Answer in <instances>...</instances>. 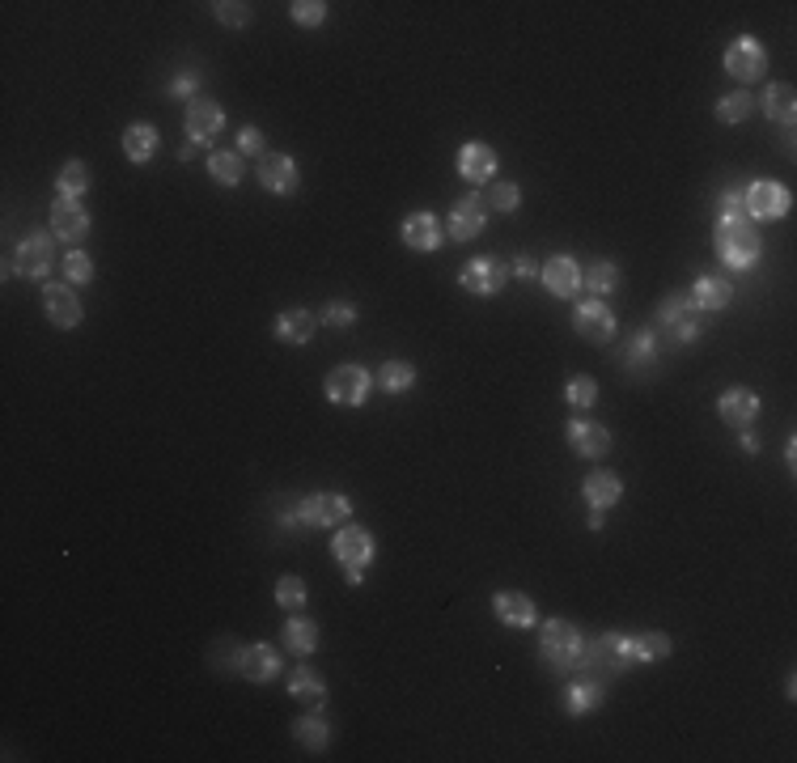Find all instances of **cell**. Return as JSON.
Returning <instances> with one entry per match:
<instances>
[{
    "mask_svg": "<svg viewBox=\"0 0 797 763\" xmlns=\"http://www.w3.org/2000/svg\"><path fill=\"white\" fill-rule=\"evenodd\" d=\"M713 246H717V259L734 272H747L759 263L764 255V242H759V229L751 217H738V221H717L713 229Z\"/></svg>",
    "mask_w": 797,
    "mask_h": 763,
    "instance_id": "1",
    "label": "cell"
},
{
    "mask_svg": "<svg viewBox=\"0 0 797 763\" xmlns=\"http://www.w3.org/2000/svg\"><path fill=\"white\" fill-rule=\"evenodd\" d=\"M658 327L670 335V340L692 344V340H700V335H704L708 318L692 301V293H670V297H662V306H658Z\"/></svg>",
    "mask_w": 797,
    "mask_h": 763,
    "instance_id": "2",
    "label": "cell"
},
{
    "mask_svg": "<svg viewBox=\"0 0 797 763\" xmlns=\"http://www.w3.org/2000/svg\"><path fill=\"white\" fill-rule=\"evenodd\" d=\"M581 645H586V636H581V632H577V624H569V619H547V624L539 628L543 662L552 666V670H569V666H577Z\"/></svg>",
    "mask_w": 797,
    "mask_h": 763,
    "instance_id": "3",
    "label": "cell"
},
{
    "mask_svg": "<svg viewBox=\"0 0 797 763\" xmlns=\"http://www.w3.org/2000/svg\"><path fill=\"white\" fill-rule=\"evenodd\" d=\"M331 552H335V560L344 564L348 585H361L365 569L374 564V535L361 530V526H340V530H335V539H331Z\"/></svg>",
    "mask_w": 797,
    "mask_h": 763,
    "instance_id": "4",
    "label": "cell"
},
{
    "mask_svg": "<svg viewBox=\"0 0 797 763\" xmlns=\"http://www.w3.org/2000/svg\"><path fill=\"white\" fill-rule=\"evenodd\" d=\"M374 382L378 378L369 374L365 365H335L327 374V382H323V395L331 403H340V407H361L369 399V390H374Z\"/></svg>",
    "mask_w": 797,
    "mask_h": 763,
    "instance_id": "5",
    "label": "cell"
},
{
    "mask_svg": "<svg viewBox=\"0 0 797 763\" xmlns=\"http://www.w3.org/2000/svg\"><path fill=\"white\" fill-rule=\"evenodd\" d=\"M348 518H352V505L340 492H314L297 505V522L310 530H331V526L340 530V526H348Z\"/></svg>",
    "mask_w": 797,
    "mask_h": 763,
    "instance_id": "6",
    "label": "cell"
},
{
    "mask_svg": "<svg viewBox=\"0 0 797 763\" xmlns=\"http://www.w3.org/2000/svg\"><path fill=\"white\" fill-rule=\"evenodd\" d=\"M742 204H747L751 221H781V217H789L793 195H789V187L772 183V179H755L747 191H742Z\"/></svg>",
    "mask_w": 797,
    "mask_h": 763,
    "instance_id": "7",
    "label": "cell"
},
{
    "mask_svg": "<svg viewBox=\"0 0 797 763\" xmlns=\"http://www.w3.org/2000/svg\"><path fill=\"white\" fill-rule=\"evenodd\" d=\"M505 280H509V268L497 255H475V259L463 263V272H458V285H463L467 293H480V297L501 293Z\"/></svg>",
    "mask_w": 797,
    "mask_h": 763,
    "instance_id": "8",
    "label": "cell"
},
{
    "mask_svg": "<svg viewBox=\"0 0 797 763\" xmlns=\"http://www.w3.org/2000/svg\"><path fill=\"white\" fill-rule=\"evenodd\" d=\"M725 73L738 81H759L768 73V51L759 47V39H751V34H738V39L725 47Z\"/></svg>",
    "mask_w": 797,
    "mask_h": 763,
    "instance_id": "9",
    "label": "cell"
},
{
    "mask_svg": "<svg viewBox=\"0 0 797 763\" xmlns=\"http://www.w3.org/2000/svg\"><path fill=\"white\" fill-rule=\"evenodd\" d=\"M17 268L30 280H47L51 268H56V234H26L17 242Z\"/></svg>",
    "mask_w": 797,
    "mask_h": 763,
    "instance_id": "10",
    "label": "cell"
},
{
    "mask_svg": "<svg viewBox=\"0 0 797 763\" xmlns=\"http://www.w3.org/2000/svg\"><path fill=\"white\" fill-rule=\"evenodd\" d=\"M573 327H577L581 340H590V344H611L615 340V314H611L607 301H598V297L581 301L577 314H573Z\"/></svg>",
    "mask_w": 797,
    "mask_h": 763,
    "instance_id": "11",
    "label": "cell"
},
{
    "mask_svg": "<svg viewBox=\"0 0 797 763\" xmlns=\"http://www.w3.org/2000/svg\"><path fill=\"white\" fill-rule=\"evenodd\" d=\"M183 128H187V136H191V145H208V140H212V136H221V128H225V111H221V102H212V98L187 102Z\"/></svg>",
    "mask_w": 797,
    "mask_h": 763,
    "instance_id": "12",
    "label": "cell"
},
{
    "mask_svg": "<svg viewBox=\"0 0 797 763\" xmlns=\"http://www.w3.org/2000/svg\"><path fill=\"white\" fill-rule=\"evenodd\" d=\"M259 183L272 195H297L301 179H297V162L289 153H263L259 157Z\"/></svg>",
    "mask_w": 797,
    "mask_h": 763,
    "instance_id": "13",
    "label": "cell"
},
{
    "mask_svg": "<svg viewBox=\"0 0 797 763\" xmlns=\"http://www.w3.org/2000/svg\"><path fill=\"white\" fill-rule=\"evenodd\" d=\"M51 234L60 242H85V234H90V212L81 208V200L56 195V204H51Z\"/></svg>",
    "mask_w": 797,
    "mask_h": 763,
    "instance_id": "14",
    "label": "cell"
},
{
    "mask_svg": "<svg viewBox=\"0 0 797 763\" xmlns=\"http://www.w3.org/2000/svg\"><path fill=\"white\" fill-rule=\"evenodd\" d=\"M488 204H484V195H463V200H454V208H450V238L454 242H471V238H480L484 234V212Z\"/></svg>",
    "mask_w": 797,
    "mask_h": 763,
    "instance_id": "15",
    "label": "cell"
},
{
    "mask_svg": "<svg viewBox=\"0 0 797 763\" xmlns=\"http://www.w3.org/2000/svg\"><path fill=\"white\" fill-rule=\"evenodd\" d=\"M43 310L51 318V327L73 331L81 323V301L68 285H43Z\"/></svg>",
    "mask_w": 797,
    "mask_h": 763,
    "instance_id": "16",
    "label": "cell"
},
{
    "mask_svg": "<svg viewBox=\"0 0 797 763\" xmlns=\"http://www.w3.org/2000/svg\"><path fill=\"white\" fill-rule=\"evenodd\" d=\"M539 276H543V285L552 297H577L581 293V268H577L573 255H552L543 263Z\"/></svg>",
    "mask_w": 797,
    "mask_h": 763,
    "instance_id": "17",
    "label": "cell"
},
{
    "mask_svg": "<svg viewBox=\"0 0 797 763\" xmlns=\"http://www.w3.org/2000/svg\"><path fill=\"white\" fill-rule=\"evenodd\" d=\"M717 416L730 424V429H751L755 416H759V395L755 390H725V395L717 399Z\"/></svg>",
    "mask_w": 797,
    "mask_h": 763,
    "instance_id": "18",
    "label": "cell"
},
{
    "mask_svg": "<svg viewBox=\"0 0 797 763\" xmlns=\"http://www.w3.org/2000/svg\"><path fill=\"white\" fill-rule=\"evenodd\" d=\"M238 674L246 683H268L280 674V653L272 645H246L238 653Z\"/></svg>",
    "mask_w": 797,
    "mask_h": 763,
    "instance_id": "19",
    "label": "cell"
},
{
    "mask_svg": "<svg viewBox=\"0 0 797 763\" xmlns=\"http://www.w3.org/2000/svg\"><path fill=\"white\" fill-rule=\"evenodd\" d=\"M458 174H463L467 183H492V174H497V153H492L484 140H467L463 153H458Z\"/></svg>",
    "mask_w": 797,
    "mask_h": 763,
    "instance_id": "20",
    "label": "cell"
},
{
    "mask_svg": "<svg viewBox=\"0 0 797 763\" xmlns=\"http://www.w3.org/2000/svg\"><path fill=\"white\" fill-rule=\"evenodd\" d=\"M314 331H318V318H314L310 310L293 306V310H280V314H276V340H280V344L301 348V344L314 340Z\"/></svg>",
    "mask_w": 797,
    "mask_h": 763,
    "instance_id": "21",
    "label": "cell"
},
{
    "mask_svg": "<svg viewBox=\"0 0 797 763\" xmlns=\"http://www.w3.org/2000/svg\"><path fill=\"white\" fill-rule=\"evenodd\" d=\"M492 611H497V619L505 628H535L539 624L535 602H530L526 594H518V590H505V594L492 598Z\"/></svg>",
    "mask_w": 797,
    "mask_h": 763,
    "instance_id": "22",
    "label": "cell"
},
{
    "mask_svg": "<svg viewBox=\"0 0 797 763\" xmlns=\"http://www.w3.org/2000/svg\"><path fill=\"white\" fill-rule=\"evenodd\" d=\"M569 446L581 458H602L611 450V433L602 429V424H594V420H573L569 424Z\"/></svg>",
    "mask_w": 797,
    "mask_h": 763,
    "instance_id": "23",
    "label": "cell"
},
{
    "mask_svg": "<svg viewBox=\"0 0 797 763\" xmlns=\"http://www.w3.org/2000/svg\"><path fill=\"white\" fill-rule=\"evenodd\" d=\"M675 340L662 331V327H645V331H636L632 335V352H628V365H636V369H653L658 365V357H662V348H670Z\"/></svg>",
    "mask_w": 797,
    "mask_h": 763,
    "instance_id": "24",
    "label": "cell"
},
{
    "mask_svg": "<svg viewBox=\"0 0 797 763\" xmlns=\"http://www.w3.org/2000/svg\"><path fill=\"white\" fill-rule=\"evenodd\" d=\"M581 496H586L590 509H611L624 496V484H619L615 471H590L586 484H581Z\"/></svg>",
    "mask_w": 797,
    "mask_h": 763,
    "instance_id": "25",
    "label": "cell"
},
{
    "mask_svg": "<svg viewBox=\"0 0 797 763\" xmlns=\"http://www.w3.org/2000/svg\"><path fill=\"white\" fill-rule=\"evenodd\" d=\"M157 145H162V136H157L153 123H128V128H123V153H128L132 166H145L157 153Z\"/></svg>",
    "mask_w": 797,
    "mask_h": 763,
    "instance_id": "26",
    "label": "cell"
},
{
    "mask_svg": "<svg viewBox=\"0 0 797 763\" xmlns=\"http://www.w3.org/2000/svg\"><path fill=\"white\" fill-rule=\"evenodd\" d=\"M624 653L628 662H658V658H670L675 653V641H670L666 632H645V636H624Z\"/></svg>",
    "mask_w": 797,
    "mask_h": 763,
    "instance_id": "27",
    "label": "cell"
},
{
    "mask_svg": "<svg viewBox=\"0 0 797 763\" xmlns=\"http://www.w3.org/2000/svg\"><path fill=\"white\" fill-rule=\"evenodd\" d=\"M602 700H607V687H602L598 679H577V683H569V691H564V708H569V717L594 713V708H602Z\"/></svg>",
    "mask_w": 797,
    "mask_h": 763,
    "instance_id": "28",
    "label": "cell"
},
{
    "mask_svg": "<svg viewBox=\"0 0 797 763\" xmlns=\"http://www.w3.org/2000/svg\"><path fill=\"white\" fill-rule=\"evenodd\" d=\"M403 242L412 246V251H437L441 246V225L433 212H416V217L403 221Z\"/></svg>",
    "mask_w": 797,
    "mask_h": 763,
    "instance_id": "29",
    "label": "cell"
},
{
    "mask_svg": "<svg viewBox=\"0 0 797 763\" xmlns=\"http://www.w3.org/2000/svg\"><path fill=\"white\" fill-rule=\"evenodd\" d=\"M692 301L704 314L708 310H725L734 301V285H730V280H721V276H700L696 289H692Z\"/></svg>",
    "mask_w": 797,
    "mask_h": 763,
    "instance_id": "30",
    "label": "cell"
},
{
    "mask_svg": "<svg viewBox=\"0 0 797 763\" xmlns=\"http://www.w3.org/2000/svg\"><path fill=\"white\" fill-rule=\"evenodd\" d=\"M289 696L293 700H306V704H323L327 700V683H323V674L318 670H310V666H297L293 674H289Z\"/></svg>",
    "mask_w": 797,
    "mask_h": 763,
    "instance_id": "31",
    "label": "cell"
},
{
    "mask_svg": "<svg viewBox=\"0 0 797 763\" xmlns=\"http://www.w3.org/2000/svg\"><path fill=\"white\" fill-rule=\"evenodd\" d=\"M293 738L301 742L306 751H327V742H331V721L327 717H318V713H310V717H297L293 721Z\"/></svg>",
    "mask_w": 797,
    "mask_h": 763,
    "instance_id": "32",
    "label": "cell"
},
{
    "mask_svg": "<svg viewBox=\"0 0 797 763\" xmlns=\"http://www.w3.org/2000/svg\"><path fill=\"white\" fill-rule=\"evenodd\" d=\"M280 641H285L289 653H314L318 649V624L314 619H301L293 611V619H285V632H280Z\"/></svg>",
    "mask_w": 797,
    "mask_h": 763,
    "instance_id": "33",
    "label": "cell"
},
{
    "mask_svg": "<svg viewBox=\"0 0 797 763\" xmlns=\"http://www.w3.org/2000/svg\"><path fill=\"white\" fill-rule=\"evenodd\" d=\"M764 115L781 123L785 132L793 128V115H797V94H793V85H772V90L764 94Z\"/></svg>",
    "mask_w": 797,
    "mask_h": 763,
    "instance_id": "34",
    "label": "cell"
},
{
    "mask_svg": "<svg viewBox=\"0 0 797 763\" xmlns=\"http://www.w3.org/2000/svg\"><path fill=\"white\" fill-rule=\"evenodd\" d=\"M615 285H619V268L611 259H598V263H590V268L581 272V289H586L590 297H598V301L607 297Z\"/></svg>",
    "mask_w": 797,
    "mask_h": 763,
    "instance_id": "35",
    "label": "cell"
},
{
    "mask_svg": "<svg viewBox=\"0 0 797 763\" xmlns=\"http://www.w3.org/2000/svg\"><path fill=\"white\" fill-rule=\"evenodd\" d=\"M90 191V166L85 162H64L60 166V179H56V195H64V200H81V195Z\"/></svg>",
    "mask_w": 797,
    "mask_h": 763,
    "instance_id": "36",
    "label": "cell"
},
{
    "mask_svg": "<svg viewBox=\"0 0 797 763\" xmlns=\"http://www.w3.org/2000/svg\"><path fill=\"white\" fill-rule=\"evenodd\" d=\"M378 382H382L386 395H407V390L416 386V369L407 365V361H386L378 369Z\"/></svg>",
    "mask_w": 797,
    "mask_h": 763,
    "instance_id": "37",
    "label": "cell"
},
{
    "mask_svg": "<svg viewBox=\"0 0 797 763\" xmlns=\"http://www.w3.org/2000/svg\"><path fill=\"white\" fill-rule=\"evenodd\" d=\"M208 174H212V179H217L221 187H238V183H242V153H229V149L212 153V157H208Z\"/></svg>",
    "mask_w": 797,
    "mask_h": 763,
    "instance_id": "38",
    "label": "cell"
},
{
    "mask_svg": "<svg viewBox=\"0 0 797 763\" xmlns=\"http://www.w3.org/2000/svg\"><path fill=\"white\" fill-rule=\"evenodd\" d=\"M564 403L577 407V412H590V407L598 403V382L590 374H573L569 382H564Z\"/></svg>",
    "mask_w": 797,
    "mask_h": 763,
    "instance_id": "39",
    "label": "cell"
},
{
    "mask_svg": "<svg viewBox=\"0 0 797 763\" xmlns=\"http://www.w3.org/2000/svg\"><path fill=\"white\" fill-rule=\"evenodd\" d=\"M751 111H755V98H751L747 90L725 94V98L717 102V119H721V123H730V128H734V123H742V119H747Z\"/></svg>",
    "mask_w": 797,
    "mask_h": 763,
    "instance_id": "40",
    "label": "cell"
},
{
    "mask_svg": "<svg viewBox=\"0 0 797 763\" xmlns=\"http://www.w3.org/2000/svg\"><path fill=\"white\" fill-rule=\"evenodd\" d=\"M484 204H488V208H497V212H518V204H522V191H518V183L497 179V183H488Z\"/></svg>",
    "mask_w": 797,
    "mask_h": 763,
    "instance_id": "41",
    "label": "cell"
},
{
    "mask_svg": "<svg viewBox=\"0 0 797 763\" xmlns=\"http://www.w3.org/2000/svg\"><path fill=\"white\" fill-rule=\"evenodd\" d=\"M276 602H280L285 611H301V607H306V581L293 577V573H285V577L276 581Z\"/></svg>",
    "mask_w": 797,
    "mask_h": 763,
    "instance_id": "42",
    "label": "cell"
},
{
    "mask_svg": "<svg viewBox=\"0 0 797 763\" xmlns=\"http://www.w3.org/2000/svg\"><path fill=\"white\" fill-rule=\"evenodd\" d=\"M289 13H293V22L306 26V30H314V26L327 22V5H323V0H293Z\"/></svg>",
    "mask_w": 797,
    "mask_h": 763,
    "instance_id": "43",
    "label": "cell"
},
{
    "mask_svg": "<svg viewBox=\"0 0 797 763\" xmlns=\"http://www.w3.org/2000/svg\"><path fill=\"white\" fill-rule=\"evenodd\" d=\"M64 276L73 280V285H90V280H94V259L85 251H68L64 255Z\"/></svg>",
    "mask_w": 797,
    "mask_h": 763,
    "instance_id": "44",
    "label": "cell"
},
{
    "mask_svg": "<svg viewBox=\"0 0 797 763\" xmlns=\"http://www.w3.org/2000/svg\"><path fill=\"white\" fill-rule=\"evenodd\" d=\"M212 13H217L221 26H234V30L251 22V5H242V0H217V5H212Z\"/></svg>",
    "mask_w": 797,
    "mask_h": 763,
    "instance_id": "45",
    "label": "cell"
},
{
    "mask_svg": "<svg viewBox=\"0 0 797 763\" xmlns=\"http://www.w3.org/2000/svg\"><path fill=\"white\" fill-rule=\"evenodd\" d=\"M323 323L327 327H352V323H357V306H352V301H327Z\"/></svg>",
    "mask_w": 797,
    "mask_h": 763,
    "instance_id": "46",
    "label": "cell"
},
{
    "mask_svg": "<svg viewBox=\"0 0 797 763\" xmlns=\"http://www.w3.org/2000/svg\"><path fill=\"white\" fill-rule=\"evenodd\" d=\"M263 145H268V140H263V132L255 128V123H246V128L238 132V153H251V157L259 153L263 157Z\"/></svg>",
    "mask_w": 797,
    "mask_h": 763,
    "instance_id": "47",
    "label": "cell"
},
{
    "mask_svg": "<svg viewBox=\"0 0 797 763\" xmlns=\"http://www.w3.org/2000/svg\"><path fill=\"white\" fill-rule=\"evenodd\" d=\"M738 217H747V204H742L738 191H725V195H721V217H717V221H738Z\"/></svg>",
    "mask_w": 797,
    "mask_h": 763,
    "instance_id": "48",
    "label": "cell"
},
{
    "mask_svg": "<svg viewBox=\"0 0 797 763\" xmlns=\"http://www.w3.org/2000/svg\"><path fill=\"white\" fill-rule=\"evenodd\" d=\"M170 98H187V102H196V73H179L170 81V90H166Z\"/></svg>",
    "mask_w": 797,
    "mask_h": 763,
    "instance_id": "49",
    "label": "cell"
},
{
    "mask_svg": "<svg viewBox=\"0 0 797 763\" xmlns=\"http://www.w3.org/2000/svg\"><path fill=\"white\" fill-rule=\"evenodd\" d=\"M513 272H518V276H535V259L518 255V259H513Z\"/></svg>",
    "mask_w": 797,
    "mask_h": 763,
    "instance_id": "50",
    "label": "cell"
},
{
    "mask_svg": "<svg viewBox=\"0 0 797 763\" xmlns=\"http://www.w3.org/2000/svg\"><path fill=\"white\" fill-rule=\"evenodd\" d=\"M742 450H747V454H759V437H755L751 429H742Z\"/></svg>",
    "mask_w": 797,
    "mask_h": 763,
    "instance_id": "51",
    "label": "cell"
},
{
    "mask_svg": "<svg viewBox=\"0 0 797 763\" xmlns=\"http://www.w3.org/2000/svg\"><path fill=\"white\" fill-rule=\"evenodd\" d=\"M793 450H797V441L789 437V441H785V463H789V471L797 467V454H793Z\"/></svg>",
    "mask_w": 797,
    "mask_h": 763,
    "instance_id": "52",
    "label": "cell"
},
{
    "mask_svg": "<svg viewBox=\"0 0 797 763\" xmlns=\"http://www.w3.org/2000/svg\"><path fill=\"white\" fill-rule=\"evenodd\" d=\"M602 513H607V509H590V530H602V522H607Z\"/></svg>",
    "mask_w": 797,
    "mask_h": 763,
    "instance_id": "53",
    "label": "cell"
},
{
    "mask_svg": "<svg viewBox=\"0 0 797 763\" xmlns=\"http://www.w3.org/2000/svg\"><path fill=\"white\" fill-rule=\"evenodd\" d=\"M196 149H200V145H183V149H179V162H191V157H196Z\"/></svg>",
    "mask_w": 797,
    "mask_h": 763,
    "instance_id": "54",
    "label": "cell"
}]
</instances>
